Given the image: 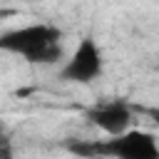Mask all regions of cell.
Returning <instances> with one entry per match:
<instances>
[{"mask_svg": "<svg viewBox=\"0 0 159 159\" xmlns=\"http://www.w3.org/2000/svg\"><path fill=\"white\" fill-rule=\"evenodd\" d=\"M0 47L5 52L20 55L32 65H52L62 60V32L50 22H30L0 35Z\"/></svg>", "mask_w": 159, "mask_h": 159, "instance_id": "1", "label": "cell"}, {"mask_svg": "<svg viewBox=\"0 0 159 159\" xmlns=\"http://www.w3.org/2000/svg\"><path fill=\"white\" fill-rule=\"evenodd\" d=\"M75 154L82 157H107V159H159V142L147 129H129L119 137H107L99 142L72 144Z\"/></svg>", "mask_w": 159, "mask_h": 159, "instance_id": "2", "label": "cell"}, {"mask_svg": "<svg viewBox=\"0 0 159 159\" xmlns=\"http://www.w3.org/2000/svg\"><path fill=\"white\" fill-rule=\"evenodd\" d=\"M104 60H102V50L92 37H82L77 42V47L72 50V55L65 60L60 77L65 82H75V84H89L102 75Z\"/></svg>", "mask_w": 159, "mask_h": 159, "instance_id": "3", "label": "cell"}, {"mask_svg": "<svg viewBox=\"0 0 159 159\" xmlns=\"http://www.w3.org/2000/svg\"><path fill=\"white\" fill-rule=\"evenodd\" d=\"M87 119L104 132L107 137H119L124 132H129L132 127V107L122 99H109V102H99L94 107L87 109Z\"/></svg>", "mask_w": 159, "mask_h": 159, "instance_id": "4", "label": "cell"}, {"mask_svg": "<svg viewBox=\"0 0 159 159\" xmlns=\"http://www.w3.org/2000/svg\"><path fill=\"white\" fill-rule=\"evenodd\" d=\"M0 159H12V144L7 137H2V142H0Z\"/></svg>", "mask_w": 159, "mask_h": 159, "instance_id": "5", "label": "cell"}, {"mask_svg": "<svg viewBox=\"0 0 159 159\" xmlns=\"http://www.w3.org/2000/svg\"><path fill=\"white\" fill-rule=\"evenodd\" d=\"M149 117H152V119H154V124L159 127V107H152V109H149Z\"/></svg>", "mask_w": 159, "mask_h": 159, "instance_id": "6", "label": "cell"}]
</instances>
